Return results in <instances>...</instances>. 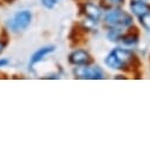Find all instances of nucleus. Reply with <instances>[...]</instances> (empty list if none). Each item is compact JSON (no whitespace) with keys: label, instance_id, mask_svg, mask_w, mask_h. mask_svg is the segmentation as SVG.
<instances>
[{"label":"nucleus","instance_id":"1","mask_svg":"<svg viewBox=\"0 0 150 149\" xmlns=\"http://www.w3.org/2000/svg\"><path fill=\"white\" fill-rule=\"evenodd\" d=\"M132 16L122 9H114L105 14L104 22L109 27H129L132 25Z\"/></svg>","mask_w":150,"mask_h":149},{"label":"nucleus","instance_id":"2","mask_svg":"<svg viewBox=\"0 0 150 149\" xmlns=\"http://www.w3.org/2000/svg\"><path fill=\"white\" fill-rule=\"evenodd\" d=\"M74 75L77 79H87V80H101L104 77L103 72L97 66H88L83 65L74 68Z\"/></svg>","mask_w":150,"mask_h":149},{"label":"nucleus","instance_id":"3","mask_svg":"<svg viewBox=\"0 0 150 149\" xmlns=\"http://www.w3.org/2000/svg\"><path fill=\"white\" fill-rule=\"evenodd\" d=\"M30 21H32V13L27 9H23L16 13L14 18L8 21V27L14 32L23 31L29 26Z\"/></svg>","mask_w":150,"mask_h":149},{"label":"nucleus","instance_id":"4","mask_svg":"<svg viewBox=\"0 0 150 149\" xmlns=\"http://www.w3.org/2000/svg\"><path fill=\"white\" fill-rule=\"evenodd\" d=\"M69 62L71 65H75V66H83V65H90L93 62V59L87 50L76 49L73 53H70Z\"/></svg>","mask_w":150,"mask_h":149},{"label":"nucleus","instance_id":"5","mask_svg":"<svg viewBox=\"0 0 150 149\" xmlns=\"http://www.w3.org/2000/svg\"><path fill=\"white\" fill-rule=\"evenodd\" d=\"M54 50H55V47H54V46H46V47L40 48L39 50H36V52L32 55V57H30V62H29V67L32 68V67H33L34 65H36L38 62L42 61L43 57H45L46 55L53 53Z\"/></svg>","mask_w":150,"mask_h":149},{"label":"nucleus","instance_id":"6","mask_svg":"<svg viewBox=\"0 0 150 149\" xmlns=\"http://www.w3.org/2000/svg\"><path fill=\"white\" fill-rule=\"evenodd\" d=\"M83 13L86 14L87 18H90L93 20H97L98 21V19L101 18V13L102 12H101L100 7H97L94 4L88 2V4H84V6H83Z\"/></svg>","mask_w":150,"mask_h":149},{"label":"nucleus","instance_id":"7","mask_svg":"<svg viewBox=\"0 0 150 149\" xmlns=\"http://www.w3.org/2000/svg\"><path fill=\"white\" fill-rule=\"evenodd\" d=\"M130 9L131 12L137 15V16H141L148 12H150V6L146 4V2H139V1H131L130 4Z\"/></svg>","mask_w":150,"mask_h":149},{"label":"nucleus","instance_id":"8","mask_svg":"<svg viewBox=\"0 0 150 149\" xmlns=\"http://www.w3.org/2000/svg\"><path fill=\"white\" fill-rule=\"evenodd\" d=\"M104 62H105V65H107L108 67H110V68H112V69H124V66L121 63V61L116 57V55H115L112 52H110V53L108 54V56L105 57Z\"/></svg>","mask_w":150,"mask_h":149},{"label":"nucleus","instance_id":"9","mask_svg":"<svg viewBox=\"0 0 150 149\" xmlns=\"http://www.w3.org/2000/svg\"><path fill=\"white\" fill-rule=\"evenodd\" d=\"M120 40L122 41V43H124L125 46H134L137 43L138 41V34L137 32L132 33V32H128L125 34H122Z\"/></svg>","mask_w":150,"mask_h":149},{"label":"nucleus","instance_id":"10","mask_svg":"<svg viewBox=\"0 0 150 149\" xmlns=\"http://www.w3.org/2000/svg\"><path fill=\"white\" fill-rule=\"evenodd\" d=\"M121 35H122L121 28H118V27H110V29H109V32L107 34V38L110 41H118Z\"/></svg>","mask_w":150,"mask_h":149},{"label":"nucleus","instance_id":"11","mask_svg":"<svg viewBox=\"0 0 150 149\" xmlns=\"http://www.w3.org/2000/svg\"><path fill=\"white\" fill-rule=\"evenodd\" d=\"M138 19H139L141 25H142L146 31H150V12H148V13H145V14L138 16Z\"/></svg>","mask_w":150,"mask_h":149},{"label":"nucleus","instance_id":"12","mask_svg":"<svg viewBox=\"0 0 150 149\" xmlns=\"http://www.w3.org/2000/svg\"><path fill=\"white\" fill-rule=\"evenodd\" d=\"M41 2H42V5L46 7V8H53L55 5H56V0H41Z\"/></svg>","mask_w":150,"mask_h":149},{"label":"nucleus","instance_id":"13","mask_svg":"<svg viewBox=\"0 0 150 149\" xmlns=\"http://www.w3.org/2000/svg\"><path fill=\"white\" fill-rule=\"evenodd\" d=\"M107 1L111 5H122L124 2V0H107Z\"/></svg>","mask_w":150,"mask_h":149},{"label":"nucleus","instance_id":"14","mask_svg":"<svg viewBox=\"0 0 150 149\" xmlns=\"http://www.w3.org/2000/svg\"><path fill=\"white\" fill-rule=\"evenodd\" d=\"M6 65H8V60L1 59V60H0V67H4V66H6Z\"/></svg>","mask_w":150,"mask_h":149},{"label":"nucleus","instance_id":"15","mask_svg":"<svg viewBox=\"0 0 150 149\" xmlns=\"http://www.w3.org/2000/svg\"><path fill=\"white\" fill-rule=\"evenodd\" d=\"M4 48H5V43H4L2 41H0V54L2 53V50H4Z\"/></svg>","mask_w":150,"mask_h":149},{"label":"nucleus","instance_id":"16","mask_svg":"<svg viewBox=\"0 0 150 149\" xmlns=\"http://www.w3.org/2000/svg\"><path fill=\"white\" fill-rule=\"evenodd\" d=\"M131 1H139V2H146L148 0H131Z\"/></svg>","mask_w":150,"mask_h":149}]
</instances>
